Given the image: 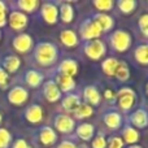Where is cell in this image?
<instances>
[{
    "instance_id": "cb8c5ba5",
    "label": "cell",
    "mask_w": 148,
    "mask_h": 148,
    "mask_svg": "<svg viewBox=\"0 0 148 148\" xmlns=\"http://www.w3.org/2000/svg\"><path fill=\"white\" fill-rule=\"evenodd\" d=\"M57 84H59L60 88H61L62 91H65V92L72 91V90L74 88V86H75V83H74V79L72 78V77L61 75V74L57 77Z\"/></svg>"
},
{
    "instance_id": "2e32d148",
    "label": "cell",
    "mask_w": 148,
    "mask_h": 148,
    "mask_svg": "<svg viewBox=\"0 0 148 148\" xmlns=\"http://www.w3.org/2000/svg\"><path fill=\"white\" fill-rule=\"evenodd\" d=\"M83 96L84 100L91 105H99L100 100H101L99 91H97V88L95 86H87L83 91Z\"/></svg>"
},
{
    "instance_id": "603a6c76",
    "label": "cell",
    "mask_w": 148,
    "mask_h": 148,
    "mask_svg": "<svg viewBox=\"0 0 148 148\" xmlns=\"http://www.w3.org/2000/svg\"><path fill=\"white\" fill-rule=\"evenodd\" d=\"M118 64H120V61H117V60L113 59V57H110V59H107L101 64L103 72L107 74V75H109V77L114 75L116 70H117V68H118Z\"/></svg>"
},
{
    "instance_id": "277c9868",
    "label": "cell",
    "mask_w": 148,
    "mask_h": 148,
    "mask_svg": "<svg viewBox=\"0 0 148 148\" xmlns=\"http://www.w3.org/2000/svg\"><path fill=\"white\" fill-rule=\"evenodd\" d=\"M135 103V92L129 87H123L118 91V105L122 110H129Z\"/></svg>"
},
{
    "instance_id": "74e56055",
    "label": "cell",
    "mask_w": 148,
    "mask_h": 148,
    "mask_svg": "<svg viewBox=\"0 0 148 148\" xmlns=\"http://www.w3.org/2000/svg\"><path fill=\"white\" fill-rule=\"evenodd\" d=\"M108 147L109 148H122L123 142L121 140V138H118V136H113V138H110L109 142H108Z\"/></svg>"
},
{
    "instance_id": "8fae6325",
    "label": "cell",
    "mask_w": 148,
    "mask_h": 148,
    "mask_svg": "<svg viewBox=\"0 0 148 148\" xmlns=\"http://www.w3.org/2000/svg\"><path fill=\"white\" fill-rule=\"evenodd\" d=\"M55 127L61 133H70L74 129V121L69 116L59 114L55 117Z\"/></svg>"
},
{
    "instance_id": "ffe728a7",
    "label": "cell",
    "mask_w": 148,
    "mask_h": 148,
    "mask_svg": "<svg viewBox=\"0 0 148 148\" xmlns=\"http://www.w3.org/2000/svg\"><path fill=\"white\" fill-rule=\"evenodd\" d=\"M25 81L30 87H38L43 82V75L36 70H27L25 73Z\"/></svg>"
},
{
    "instance_id": "5bb4252c",
    "label": "cell",
    "mask_w": 148,
    "mask_h": 148,
    "mask_svg": "<svg viewBox=\"0 0 148 148\" xmlns=\"http://www.w3.org/2000/svg\"><path fill=\"white\" fill-rule=\"evenodd\" d=\"M59 72L61 75H68L73 78V75H75L78 73V64L72 59L64 60L59 66Z\"/></svg>"
},
{
    "instance_id": "d6986e66",
    "label": "cell",
    "mask_w": 148,
    "mask_h": 148,
    "mask_svg": "<svg viewBox=\"0 0 148 148\" xmlns=\"http://www.w3.org/2000/svg\"><path fill=\"white\" fill-rule=\"evenodd\" d=\"M60 40L66 47H75L78 44V36L73 30H62L60 34Z\"/></svg>"
},
{
    "instance_id": "ba28073f",
    "label": "cell",
    "mask_w": 148,
    "mask_h": 148,
    "mask_svg": "<svg viewBox=\"0 0 148 148\" xmlns=\"http://www.w3.org/2000/svg\"><path fill=\"white\" fill-rule=\"evenodd\" d=\"M81 34L83 39L90 40V39L97 38L101 34V29L99 27V25L94 20H86V22L81 27Z\"/></svg>"
},
{
    "instance_id": "60d3db41",
    "label": "cell",
    "mask_w": 148,
    "mask_h": 148,
    "mask_svg": "<svg viewBox=\"0 0 148 148\" xmlns=\"http://www.w3.org/2000/svg\"><path fill=\"white\" fill-rule=\"evenodd\" d=\"M0 13H7V5L1 0H0Z\"/></svg>"
},
{
    "instance_id": "f6af8a7d",
    "label": "cell",
    "mask_w": 148,
    "mask_h": 148,
    "mask_svg": "<svg viewBox=\"0 0 148 148\" xmlns=\"http://www.w3.org/2000/svg\"><path fill=\"white\" fill-rule=\"evenodd\" d=\"M146 91H147V95H148V84H147V87H146Z\"/></svg>"
},
{
    "instance_id": "4316f807",
    "label": "cell",
    "mask_w": 148,
    "mask_h": 148,
    "mask_svg": "<svg viewBox=\"0 0 148 148\" xmlns=\"http://www.w3.org/2000/svg\"><path fill=\"white\" fill-rule=\"evenodd\" d=\"M135 59L142 65H148V44H142L135 49Z\"/></svg>"
},
{
    "instance_id": "3957f363",
    "label": "cell",
    "mask_w": 148,
    "mask_h": 148,
    "mask_svg": "<svg viewBox=\"0 0 148 148\" xmlns=\"http://www.w3.org/2000/svg\"><path fill=\"white\" fill-rule=\"evenodd\" d=\"M84 52L86 55L92 60H99L104 56L105 53V44L99 39L95 40H88L84 44Z\"/></svg>"
},
{
    "instance_id": "83f0119b",
    "label": "cell",
    "mask_w": 148,
    "mask_h": 148,
    "mask_svg": "<svg viewBox=\"0 0 148 148\" xmlns=\"http://www.w3.org/2000/svg\"><path fill=\"white\" fill-rule=\"evenodd\" d=\"M38 5H39V3L36 0H20V1H17V7L21 10L27 12V13L34 12L38 8Z\"/></svg>"
},
{
    "instance_id": "f1b7e54d",
    "label": "cell",
    "mask_w": 148,
    "mask_h": 148,
    "mask_svg": "<svg viewBox=\"0 0 148 148\" xmlns=\"http://www.w3.org/2000/svg\"><path fill=\"white\" fill-rule=\"evenodd\" d=\"M74 114L77 118H87L92 116V108L88 104H79L74 110Z\"/></svg>"
},
{
    "instance_id": "9c48e42d",
    "label": "cell",
    "mask_w": 148,
    "mask_h": 148,
    "mask_svg": "<svg viewBox=\"0 0 148 148\" xmlns=\"http://www.w3.org/2000/svg\"><path fill=\"white\" fill-rule=\"evenodd\" d=\"M40 13H42V17L44 18V21H46L47 23H49V25H53V23L57 22L59 10H57L56 5L52 4V3H44V4L42 5Z\"/></svg>"
},
{
    "instance_id": "b9f144b4",
    "label": "cell",
    "mask_w": 148,
    "mask_h": 148,
    "mask_svg": "<svg viewBox=\"0 0 148 148\" xmlns=\"http://www.w3.org/2000/svg\"><path fill=\"white\" fill-rule=\"evenodd\" d=\"M105 97H107V99H112V97H113V92L110 91V90H107V91H105Z\"/></svg>"
},
{
    "instance_id": "d590c367",
    "label": "cell",
    "mask_w": 148,
    "mask_h": 148,
    "mask_svg": "<svg viewBox=\"0 0 148 148\" xmlns=\"http://www.w3.org/2000/svg\"><path fill=\"white\" fill-rule=\"evenodd\" d=\"M105 146H107V140L103 134H99L92 142V148H105Z\"/></svg>"
},
{
    "instance_id": "4fadbf2b",
    "label": "cell",
    "mask_w": 148,
    "mask_h": 148,
    "mask_svg": "<svg viewBox=\"0 0 148 148\" xmlns=\"http://www.w3.org/2000/svg\"><path fill=\"white\" fill-rule=\"evenodd\" d=\"M25 118L30 123H39L42 121V118H43V110H42V108L39 105L33 104L26 108Z\"/></svg>"
},
{
    "instance_id": "484cf974",
    "label": "cell",
    "mask_w": 148,
    "mask_h": 148,
    "mask_svg": "<svg viewBox=\"0 0 148 148\" xmlns=\"http://www.w3.org/2000/svg\"><path fill=\"white\" fill-rule=\"evenodd\" d=\"M79 104H81V103H79V97L74 94H68L66 96L64 97V100H62V107L66 110H73L74 112Z\"/></svg>"
},
{
    "instance_id": "9a60e30c",
    "label": "cell",
    "mask_w": 148,
    "mask_h": 148,
    "mask_svg": "<svg viewBox=\"0 0 148 148\" xmlns=\"http://www.w3.org/2000/svg\"><path fill=\"white\" fill-rule=\"evenodd\" d=\"M130 121L134 126L139 129H144L148 125V114L144 109H138L136 112H134L130 117Z\"/></svg>"
},
{
    "instance_id": "ee69618b",
    "label": "cell",
    "mask_w": 148,
    "mask_h": 148,
    "mask_svg": "<svg viewBox=\"0 0 148 148\" xmlns=\"http://www.w3.org/2000/svg\"><path fill=\"white\" fill-rule=\"evenodd\" d=\"M1 121H3V116H1V113H0V123H1Z\"/></svg>"
},
{
    "instance_id": "5b68a950",
    "label": "cell",
    "mask_w": 148,
    "mask_h": 148,
    "mask_svg": "<svg viewBox=\"0 0 148 148\" xmlns=\"http://www.w3.org/2000/svg\"><path fill=\"white\" fill-rule=\"evenodd\" d=\"M8 101L13 105H22L27 101L29 92L22 86H14L8 92Z\"/></svg>"
},
{
    "instance_id": "8d00e7d4",
    "label": "cell",
    "mask_w": 148,
    "mask_h": 148,
    "mask_svg": "<svg viewBox=\"0 0 148 148\" xmlns=\"http://www.w3.org/2000/svg\"><path fill=\"white\" fill-rule=\"evenodd\" d=\"M139 27H140L142 33L148 36V14H143L139 18Z\"/></svg>"
},
{
    "instance_id": "7c38bea8",
    "label": "cell",
    "mask_w": 148,
    "mask_h": 148,
    "mask_svg": "<svg viewBox=\"0 0 148 148\" xmlns=\"http://www.w3.org/2000/svg\"><path fill=\"white\" fill-rule=\"evenodd\" d=\"M1 65H3L1 68L8 74L9 73H16L21 66V60L18 59L16 55H8V56H5L4 59H3Z\"/></svg>"
},
{
    "instance_id": "6da1fadb",
    "label": "cell",
    "mask_w": 148,
    "mask_h": 148,
    "mask_svg": "<svg viewBox=\"0 0 148 148\" xmlns=\"http://www.w3.org/2000/svg\"><path fill=\"white\" fill-rule=\"evenodd\" d=\"M57 57H59L57 47L48 42L39 43L34 51V59L42 66H49V65L55 64Z\"/></svg>"
},
{
    "instance_id": "1f68e13d",
    "label": "cell",
    "mask_w": 148,
    "mask_h": 148,
    "mask_svg": "<svg viewBox=\"0 0 148 148\" xmlns=\"http://www.w3.org/2000/svg\"><path fill=\"white\" fill-rule=\"evenodd\" d=\"M136 7V3L134 0H120L118 1V8L122 13L127 14V13H131Z\"/></svg>"
},
{
    "instance_id": "e0dca14e",
    "label": "cell",
    "mask_w": 148,
    "mask_h": 148,
    "mask_svg": "<svg viewBox=\"0 0 148 148\" xmlns=\"http://www.w3.org/2000/svg\"><path fill=\"white\" fill-rule=\"evenodd\" d=\"M57 135L51 127H43L39 131V140L44 146H51L56 142Z\"/></svg>"
},
{
    "instance_id": "52a82bcc",
    "label": "cell",
    "mask_w": 148,
    "mask_h": 148,
    "mask_svg": "<svg viewBox=\"0 0 148 148\" xmlns=\"http://www.w3.org/2000/svg\"><path fill=\"white\" fill-rule=\"evenodd\" d=\"M13 48L20 53H26L33 48V38L29 34H18L13 39Z\"/></svg>"
},
{
    "instance_id": "30bf717a",
    "label": "cell",
    "mask_w": 148,
    "mask_h": 148,
    "mask_svg": "<svg viewBox=\"0 0 148 148\" xmlns=\"http://www.w3.org/2000/svg\"><path fill=\"white\" fill-rule=\"evenodd\" d=\"M43 92H44V96L48 101L55 103L61 97V91L60 88L57 87V84L55 83L53 81H47L43 86Z\"/></svg>"
},
{
    "instance_id": "f546056e",
    "label": "cell",
    "mask_w": 148,
    "mask_h": 148,
    "mask_svg": "<svg viewBox=\"0 0 148 148\" xmlns=\"http://www.w3.org/2000/svg\"><path fill=\"white\" fill-rule=\"evenodd\" d=\"M122 135H123L125 140L129 144L135 143V142H138V139H139L138 131H136L134 127H130V126H127V127L123 130V134H122Z\"/></svg>"
},
{
    "instance_id": "d4e9b609",
    "label": "cell",
    "mask_w": 148,
    "mask_h": 148,
    "mask_svg": "<svg viewBox=\"0 0 148 148\" xmlns=\"http://www.w3.org/2000/svg\"><path fill=\"white\" fill-rule=\"evenodd\" d=\"M104 122L109 129H117L121 126V116L116 112L107 113L104 117Z\"/></svg>"
},
{
    "instance_id": "836d02e7",
    "label": "cell",
    "mask_w": 148,
    "mask_h": 148,
    "mask_svg": "<svg viewBox=\"0 0 148 148\" xmlns=\"http://www.w3.org/2000/svg\"><path fill=\"white\" fill-rule=\"evenodd\" d=\"M94 7L99 10H109L113 8L112 0H94Z\"/></svg>"
},
{
    "instance_id": "4dcf8cb0",
    "label": "cell",
    "mask_w": 148,
    "mask_h": 148,
    "mask_svg": "<svg viewBox=\"0 0 148 148\" xmlns=\"http://www.w3.org/2000/svg\"><path fill=\"white\" fill-rule=\"evenodd\" d=\"M114 75L117 77L118 81H122V82L127 81V79H129V75H130L127 65H126L125 62H120V64H118L117 70H116V74H114Z\"/></svg>"
},
{
    "instance_id": "e575fe53",
    "label": "cell",
    "mask_w": 148,
    "mask_h": 148,
    "mask_svg": "<svg viewBox=\"0 0 148 148\" xmlns=\"http://www.w3.org/2000/svg\"><path fill=\"white\" fill-rule=\"evenodd\" d=\"M9 74L5 72L1 66H0V88L1 90H5L8 86H9Z\"/></svg>"
},
{
    "instance_id": "7a4b0ae2",
    "label": "cell",
    "mask_w": 148,
    "mask_h": 148,
    "mask_svg": "<svg viewBox=\"0 0 148 148\" xmlns=\"http://www.w3.org/2000/svg\"><path fill=\"white\" fill-rule=\"evenodd\" d=\"M110 44L117 52H126L131 46V35L126 30H117L110 35Z\"/></svg>"
},
{
    "instance_id": "8992f818",
    "label": "cell",
    "mask_w": 148,
    "mask_h": 148,
    "mask_svg": "<svg viewBox=\"0 0 148 148\" xmlns=\"http://www.w3.org/2000/svg\"><path fill=\"white\" fill-rule=\"evenodd\" d=\"M8 22H9V26L16 31H21L27 26V16L25 13L20 12V10H13L10 12L9 17H8Z\"/></svg>"
},
{
    "instance_id": "bcb514c9",
    "label": "cell",
    "mask_w": 148,
    "mask_h": 148,
    "mask_svg": "<svg viewBox=\"0 0 148 148\" xmlns=\"http://www.w3.org/2000/svg\"><path fill=\"white\" fill-rule=\"evenodd\" d=\"M0 39H1V31H0Z\"/></svg>"
},
{
    "instance_id": "ac0fdd59",
    "label": "cell",
    "mask_w": 148,
    "mask_h": 148,
    "mask_svg": "<svg viewBox=\"0 0 148 148\" xmlns=\"http://www.w3.org/2000/svg\"><path fill=\"white\" fill-rule=\"evenodd\" d=\"M95 22L99 25L101 31H109L113 27V18L110 16L105 14V13H99L95 16Z\"/></svg>"
},
{
    "instance_id": "d6a6232c",
    "label": "cell",
    "mask_w": 148,
    "mask_h": 148,
    "mask_svg": "<svg viewBox=\"0 0 148 148\" xmlns=\"http://www.w3.org/2000/svg\"><path fill=\"white\" fill-rule=\"evenodd\" d=\"M12 140V135L7 129L0 127V148H8Z\"/></svg>"
},
{
    "instance_id": "f35d334b",
    "label": "cell",
    "mask_w": 148,
    "mask_h": 148,
    "mask_svg": "<svg viewBox=\"0 0 148 148\" xmlns=\"http://www.w3.org/2000/svg\"><path fill=\"white\" fill-rule=\"evenodd\" d=\"M12 148H31V147L29 146L27 142L23 140V139H17V140L13 143V147Z\"/></svg>"
},
{
    "instance_id": "7bdbcfd3",
    "label": "cell",
    "mask_w": 148,
    "mask_h": 148,
    "mask_svg": "<svg viewBox=\"0 0 148 148\" xmlns=\"http://www.w3.org/2000/svg\"><path fill=\"white\" fill-rule=\"evenodd\" d=\"M129 148H142V147H139V146H130Z\"/></svg>"
},
{
    "instance_id": "ab89813d",
    "label": "cell",
    "mask_w": 148,
    "mask_h": 148,
    "mask_svg": "<svg viewBox=\"0 0 148 148\" xmlns=\"http://www.w3.org/2000/svg\"><path fill=\"white\" fill-rule=\"evenodd\" d=\"M57 148H77V147L74 146L72 142H62V143L60 144Z\"/></svg>"
},
{
    "instance_id": "44dd1931",
    "label": "cell",
    "mask_w": 148,
    "mask_h": 148,
    "mask_svg": "<svg viewBox=\"0 0 148 148\" xmlns=\"http://www.w3.org/2000/svg\"><path fill=\"white\" fill-rule=\"evenodd\" d=\"M60 17H61L62 22H65V23H69V22L73 21L74 10H73L72 5H70L69 3H64V4H61V7H60Z\"/></svg>"
},
{
    "instance_id": "7402d4cb",
    "label": "cell",
    "mask_w": 148,
    "mask_h": 148,
    "mask_svg": "<svg viewBox=\"0 0 148 148\" xmlns=\"http://www.w3.org/2000/svg\"><path fill=\"white\" fill-rule=\"evenodd\" d=\"M77 135L83 140H88L94 135V126L90 125V123H82L77 129Z\"/></svg>"
}]
</instances>
